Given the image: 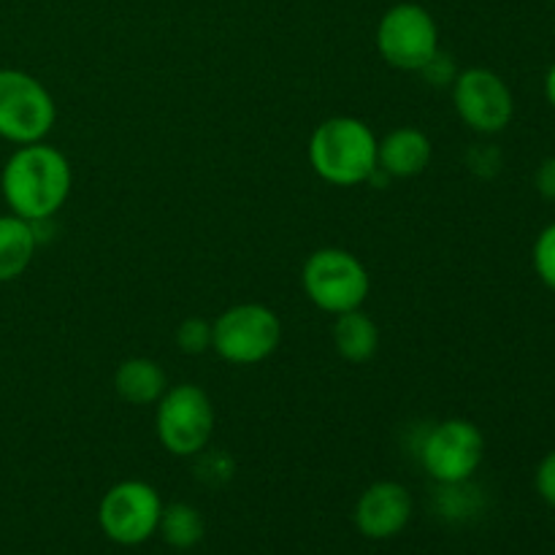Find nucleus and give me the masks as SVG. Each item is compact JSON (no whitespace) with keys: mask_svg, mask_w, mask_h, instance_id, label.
Masks as SVG:
<instances>
[{"mask_svg":"<svg viewBox=\"0 0 555 555\" xmlns=\"http://www.w3.org/2000/svg\"><path fill=\"white\" fill-rule=\"evenodd\" d=\"M531 263H534L542 285L555 291V222L542 228L540 236H537L534 249H531Z\"/></svg>","mask_w":555,"mask_h":555,"instance_id":"17","label":"nucleus"},{"mask_svg":"<svg viewBox=\"0 0 555 555\" xmlns=\"http://www.w3.org/2000/svg\"><path fill=\"white\" fill-rule=\"evenodd\" d=\"M453 90V106L461 122L480 135H496L509 128L515 117V95L507 81L491 68L459 70Z\"/></svg>","mask_w":555,"mask_h":555,"instance_id":"10","label":"nucleus"},{"mask_svg":"<svg viewBox=\"0 0 555 555\" xmlns=\"http://www.w3.org/2000/svg\"><path fill=\"white\" fill-rule=\"evenodd\" d=\"M412 509H415V502H412L406 486L396 480H379L358 496L352 524H356L358 534H363L366 540H393L410 526Z\"/></svg>","mask_w":555,"mask_h":555,"instance_id":"11","label":"nucleus"},{"mask_svg":"<svg viewBox=\"0 0 555 555\" xmlns=\"http://www.w3.org/2000/svg\"><path fill=\"white\" fill-rule=\"evenodd\" d=\"M431 155L434 146L428 133L412 125L390 130L385 139L377 141V168L390 179L421 177L431 163Z\"/></svg>","mask_w":555,"mask_h":555,"instance_id":"12","label":"nucleus"},{"mask_svg":"<svg viewBox=\"0 0 555 555\" xmlns=\"http://www.w3.org/2000/svg\"><path fill=\"white\" fill-rule=\"evenodd\" d=\"M423 76H426L428 81H431L434 87H450L455 81V65H453V57H448V54H442V49L437 52V57L431 60V63L426 65V68L421 70Z\"/></svg>","mask_w":555,"mask_h":555,"instance_id":"20","label":"nucleus"},{"mask_svg":"<svg viewBox=\"0 0 555 555\" xmlns=\"http://www.w3.org/2000/svg\"><path fill=\"white\" fill-rule=\"evenodd\" d=\"M38 231L20 215H0V282H14L30 269L38 249Z\"/></svg>","mask_w":555,"mask_h":555,"instance_id":"14","label":"nucleus"},{"mask_svg":"<svg viewBox=\"0 0 555 555\" xmlns=\"http://www.w3.org/2000/svg\"><path fill=\"white\" fill-rule=\"evenodd\" d=\"M545 98H547V103L555 108V63L547 68V74H545Z\"/></svg>","mask_w":555,"mask_h":555,"instance_id":"22","label":"nucleus"},{"mask_svg":"<svg viewBox=\"0 0 555 555\" xmlns=\"http://www.w3.org/2000/svg\"><path fill=\"white\" fill-rule=\"evenodd\" d=\"M163 499L144 480H122L103 493L98 504V526L114 545L139 547L157 534Z\"/></svg>","mask_w":555,"mask_h":555,"instance_id":"8","label":"nucleus"},{"mask_svg":"<svg viewBox=\"0 0 555 555\" xmlns=\"http://www.w3.org/2000/svg\"><path fill=\"white\" fill-rule=\"evenodd\" d=\"M70 184L74 173L68 157L47 141L16 146L0 171V193L5 206L11 215L30 222L52 220L68 201Z\"/></svg>","mask_w":555,"mask_h":555,"instance_id":"1","label":"nucleus"},{"mask_svg":"<svg viewBox=\"0 0 555 555\" xmlns=\"http://www.w3.org/2000/svg\"><path fill=\"white\" fill-rule=\"evenodd\" d=\"M57 122V103L52 92L33 74L0 68V139L11 144H36Z\"/></svg>","mask_w":555,"mask_h":555,"instance_id":"7","label":"nucleus"},{"mask_svg":"<svg viewBox=\"0 0 555 555\" xmlns=\"http://www.w3.org/2000/svg\"><path fill=\"white\" fill-rule=\"evenodd\" d=\"M486 459V437L464 417L437 423L421 444V464L439 486H461L477 475Z\"/></svg>","mask_w":555,"mask_h":555,"instance_id":"9","label":"nucleus"},{"mask_svg":"<svg viewBox=\"0 0 555 555\" xmlns=\"http://www.w3.org/2000/svg\"><path fill=\"white\" fill-rule=\"evenodd\" d=\"M177 347L184 356H201L211 350V323L206 318H188L177 328Z\"/></svg>","mask_w":555,"mask_h":555,"instance_id":"18","label":"nucleus"},{"mask_svg":"<svg viewBox=\"0 0 555 555\" xmlns=\"http://www.w3.org/2000/svg\"><path fill=\"white\" fill-rule=\"evenodd\" d=\"M155 406V431L163 450L177 459H195L209 448L215 434V404L201 385H171Z\"/></svg>","mask_w":555,"mask_h":555,"instance_id":"5","label":"nucleus"},{"mask_svg":"<svg viewBox=\"0 0 555 555\" xmlns=\"http://www.w3.org/2000/svg\"><path fill=\"white\" fill-rule=\"evenodd\" d=\"M301 285L314 307L336 318L363 307L372 291V276L350 249L323 247L314 249L304 263Z\"/></svg>","mask_w":555,"mask_h":555,"instance_id":"3","label":"nucleus"},{"mask_svg":"<svg viewBox=\"0 0 555 555\" xmlns=\"http://www.w3.org/2000/svg\"><path fill=\"white\" fill-rule=\"evenodd\" d=\"M282 341V323L266 304H233L211 323V350L231 366L269 361Z\"/></svg>","mask_w":555,"mask_h":555,"instance_id":"4","label":"nucleus"},{"mask_svg":"<svg viewBox=\"0 0 555 555\" xmlns=\"http://www.w3.org/2000/svg\"><path fill=\"white\" fill-rule=\"evenodd\" d=\"M334 347L347 363H369L379 350V328L363 309L336 314L334 328Z\"/></svg>","mask_w":555,"mask_h":555,"instance_id":"15","label":"nucleus"},{"mask_svg":"<svg viewBox=\"0 0 555 555\" xmlns=\"http://www.w3.org/2000/svg\"><path fill=\"white\" fill-rule=\"evenodd\" d=\"M114 390L133 406L157 404L168 390V374L152 358H128L114 372Z\"/></svg>","mask_w":555,"mask_h":555,"instance_id":"13","label":"nucleus"},{"mask_svg":"<svg viewBox=\"0 0 555 555\" xmlns=\"http://www.w3.org/2000/svg\"><path fill=\"white\" fill-rule=\"evenodd\" d=\"M547 3H555V0H547Z\"/></svg>","mask_w":555,"mask_h":555,"instance_id":"23","label":"nucleus"},{"mask_svg":"<svg viewBox=\"0 0 555 555\" xmlns=\"http://www.w3.org/2000/svg\"><path fill=\"white\" fill-rule=\"evenodd\" d=\"M534 488L537 493H540L542 502L555 509V450H551V453L540 461V466H537Z\"/></svg>","mask_w":555,"mask_h":555,"instance_id":"19","label":"nucleus"},{"mask_svg":"<svg viewBox=\"0 0 555 555\" xmlns=\"http://www.w3.org/2000/svg\"><path fill=\"white\" fill-rule=\"evenodd\" d=\"M537 193L545 201H555V157H547V160L540 163L534 173Z\"/></svg>","mask_w":555,"mask_h":555,"instance_id":"21","label":"nucleus"},{"mask_svg":"<svg viewBox=\"0 0 555 555\" xmlns=\"http://www.w3.org/2000/svg\"><path fill=\"white\" fill-rule=\"evenodd\" d=\"M157 534L173 551H193V547H198L204 542L206 520L201 515V509L188 502L163 504Z\"/></svg>","mask_w":555,"mask_h":555,"instance_id":"16","label":"nucleus"},{"mask_svg":"<svg viewBox=\"0 0 555 555\" xmlns=\"http://www.w3.org/2000/svg\"><path fill=\"white\" fill-rule=\"evenodd\" d=\"M377 135L358 117H328L309 135V166L334 188H358L377 171Z\"/></svg>","mask_w":555,"mask_h":555,"instance_id":"2","label":"nucleus"},{"mask_svg":"<svg viewBox=\"0 0 555 555\" xmlns=\"http://www.w3.org/2000/svg\"><path fill=\"white\" fill-rule=\"evenodd\" d=\"M377 52L390 68L421 74L439 52V25L421 3H396L379 16Z\"/></svg>","mask_w":555,"mask_h":555,"instance_id":"6","label":"nucleus"}]
</instances>
